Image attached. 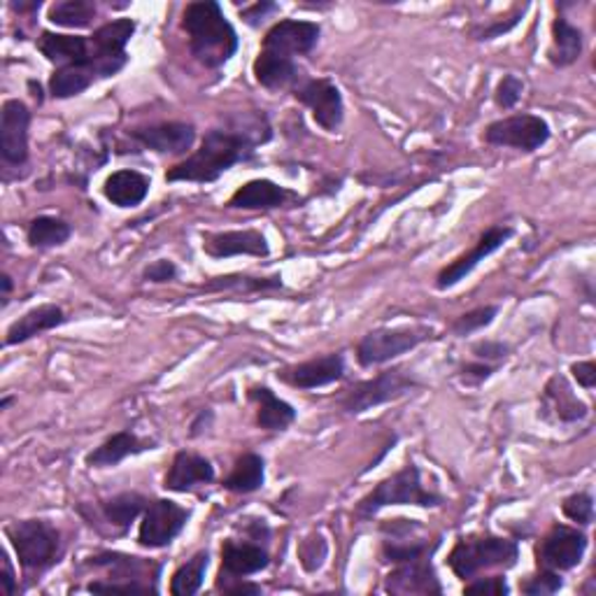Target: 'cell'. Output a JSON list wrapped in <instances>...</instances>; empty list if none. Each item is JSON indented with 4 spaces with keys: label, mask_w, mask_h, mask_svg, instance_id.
<instances>
[{
    "label": "cell",
    "mask_w": 596,
    "mask_h": 596,
    "mask_svg": "<svg viewBox=\"0 0 596 596\" xmlns=\"http://www.w3.org/2000/svg\"><path fill=\"white\" fill-rule=\"evenodd\" d=\"M497 314H499V306H482V308L470 310V312L462 314V318L454 320L452 333L457 338L473 336V333H478V331H482V329H487L489 324H492L497 320Z\"/></svg>",
    "instance_id": "cell-39"
},
{
    "label": "cell",
    "mask_w": 596,
    "mask_h": 596,
    "mask_svg": "<svg viewBox=\"0 0 596 596\" xmlns=\"http://www.w3.org/2000/svg\"><path fill=\"white\" fill-rule=\"evenodd\" d=\"M266 482V462L261 454L248 452L236 462L234 470L226 476L224 487L234 494H252Z\"/></svg>",
    "instance_id": "cell-34"
},
{
    "label": "cell",
    "mask_w": 596,
    "mask_h": 596,
    "mask_svg": "<svg viewBox=\"0 0 596 596\" xmlns=\"http://www.w3.org/2000/svg\"><path fill=\"white\" fill-rule=\"evenodd\" d=\"M252 73L254 80L269 92L294 90V86L303 80V73L298 70L294 59L275 55V51L269 49L259 51V57L252 63Z\"/></svg>",
    "instance_id": "cell-25"
},
{
    "label": "cell",
    "mask_w": 596,
    "mask_h": 596,
    "mask_svg": "<svg viewBox=\"0 0 596 596\" xmlns=\"http://www.w3.org/2000/svg\"><path fill=\"white\" fill-rule=\"evenodd\" d=\"M520 559V546L503 536H462L448 555V564L460 581H473L489 569H513Z\"/></svg>",
    "instance_id": "cell-4"
},
{
    "label": "cell",
    "mask_w": 596,
    "mask_h": 596,
    "mask_svg": "<svg viewBox=\"0 0 596 596\" xmlns=\"http://www.w3.org/2000/svg\"><path fill=\"white\" fill-rule=\"evenodd\" d=\"M0 285H3V303H8V296H10V291H12V277L5 273L3 275V279H0Z\"/></svg>",
    "instance_id": "cell-52"
},
{
    "label": "cell",
    "mask_w": 596,
    "mask_h": 596,
    "mask_svg": "<svg viewBox=\"0 0 596 596\" xmlns=\"http://www.w3.org/2000/svg\"><path fill=\"white\" fill-rule=\"evenodd\" d=\"M129 135L140 147L170 156H184L196 143V129L187 121H159V124L138 127L129 131Z\"/></svg>",
    "instance_id": "cell-17"
},
{
    "label": "cell",
    "mask_w": 596,
    "mask_h": 596,
    "mask_svg": "<svg viewBox=\"0 0 596 596\" xmlns=\"http://www.w3.org/2000/svg\"><path fill=\"white\" fill-rule=\"evenodd\" d=\"M562 513L571 522H575L577 527H589L594 520V499L589 492H575L564 499L562 503Z\"/></svg>",
    "instance_id": "cell-40"
},
{
    "label": "cell",
    "mask_w": 596,
    "mask_h": 596,
    "mask_svg": "<svg viewBox=\"0 0 596 596\" xmlns=\"http://www.w3.org/2000/svg\"><path fill=\"white\" fill-rule=\"evenodd\" d=\"M147 499L138 492H121L108 501H103L98 505V513L105 520V524H110L112 529L119 534H127L131 524L145 513Z\"/></svg>",
    "instance_id": "cell-33"
},
{
    "label": "cell",
    "mask_w": 596,
    "mask_h": 596,
    "mask_svg": "<svg viewBox=\"0 0 596 596\" xmlns=\"http://www.w3.org/2000/svg\"><path fill=\"white\" fill-rule=\"evenodd\" d=\"M294 98L303 103L312 112L314 124L329 133H336L345 119L343 94L336 84L326 78H303L291 90Z\"/></svg>",
    "instance_id": "cell-11"
},
{
    "label": "cell",
    "mask_w": 596,
    "mask_h": 596,
    "mask_svg": "<svg viewBox=\"0 0 596 596\" xmlns=\"http://www.w3.org/2000/svg\"><path fill=\"white\" fill-rule=\"evenodd\" d=\"M513 229L511 226H489V229L478 238V242L473 245L468 252H464L462 257H457L448 264L441 273L436 277V287L445 291L457 287L462 279H466L473 271H476L487 257H492L494 252H499L503 245L513 238Z\"/></svg>",
    "instance_id": "cell-13"
},
{
    "label": "cell",
    "mask_w": 596,
    "mask_h": 596,
    "mask_svg": "<svg viewBox=\"0 0 596 596\" xmlns=\"http://www.w3.org/2000/svg\"><path fill=\"white\" fill-rule=\"evenodd\" d=\"M40 55L59 68L68 65H84L94 61V49L92 38H84V35H68V33H51L45 31L38 38Z\"/></svg>",
    "instance_id": "cell-22"
},
{
    "label": "cell",
    "mask_w": 596,
    "mask_h": 596,
    "mask_svg": "<svg viewBox=\"0 0 596 596\" xmlns=\"http://www.w3.org/2000/svg\"><path fill=\"white\" fill-rule=\"evenodd\" d=\"M207 567H210V552L207 550L196 552L187 564H182L178 571L172 573L170 594L172 596H194L196 592H201Z\"/></svg>",
    "instance_id": "cell-38"
},
{
    "label": "cell",
    "mask_w": 596,
    "mask_h": 596,
    "mask_svg": "<svg viewBox=\"0 0 596 596\" xmlns=\"http://www.w3.org/2000/svg\"><path fill=\"white\" fill-rule=\"evenodd\" d=\"M508 353H511V349H508V345L501 341H480L473 345V355H476L478 361H487V363L497 361V366L499 361L508 357Z\"/></svg>",
    "instance_id": "cell-47"
},
{
    "label": "cell",
    "mask_w": 596,
    "mask_h": 596,
    "mask_svg": "<svg viewBox=\"0 0 596 596\" xmlns=\"http://www.w3.org/2000/svg\"><path fill=\"white\" fill-rule=\"evenodd\" d=\"M422 524H419L417 520H406V517H398V520H388L382 522V534H388L390 538H403V536H413Z\"/></svg>",
    "instance_id": "cell-49"
},
{
    "label": "cell",
    "mask_w": 596,
    "mask_h": 596,
    "mask_svg": "<svg viewBox=\"0 0 596 596\" xmlns=\"http://www.w3.org/2000/svg\"><path fill=\"white\" fill-rule=\"evenodd\" d=\"M571 373L575 378V382L581 384L583 390H594L596 384V366L594 361H577L571 366Z\"/></svg>",
    "instance_id": "cell-50"
},
{
    "label": "cell",
    "mask_w": 596,
    "mask_h": 596,
    "mask_svg": "<svg viewBox=\"0 0 596 596\" xmlns=\"http://www.w3.org/2000/svg\"><path fill=\"white\" fill-rule=\"evenodd\" d=\"M583 31L571 24L567 16H557L552 22V45L548 49V61L555 68H569L583 55Z\"/></svg>",
    "instance_id": "cell-32"
},
{
    "label": "cell",
    "mask_w": 596,
    "mask_h": 596,
    "mask_svg": "<svg viewBox=\"0 0 596 596\" xmlns=\"http://www.w3.org/2000/svg\"><path fill=\"white\" fill-rule=\"evenodd\" d=\"M271 564L269 550L257 540H224L222 546V571L217 581L229 577H250L266 571Z\"/></svg>",
    "instance_id": "cell-20"
},
{
    "label": "cell",
    "mask_w": 596,
    "mask_h": 596,
    "mask_svg": "<svg viewBox=\"0 0 596 596\" xmlns=\"http://www.w3.org/2000/svg\"><path fill=\"white\" fill-rule=\"evenodd\" d=\"M0 581H3V592L5 596H14L16 594V575H14V569H12V562H10V557L8 552L3 555V577H0Z\"/></svg>",
    "instance_id": "cell-51"
},
{
    "label": "cell",
    "mask_w": 596,
    "mask_h": 596,
    "mask_svg": "<svg viewBox=\"0 0 596 596\" xmlns=\"http://www.w3.org/2000/svg\"><path fill=\"white\" fill-rule=\"evenodd\" d=\"M152 180L145 172L131 170V168H121L115 170L108 180L103 184V196L108 199L115 207L129 210L138 207L150 194Z\"/></svg>",
    "instance_id": "cell-27"
},
{
    "label": "cell",
    "mask_w": 596,
    "mask_h": 596,
    "mask_svg": "<svg viewBox=\"0 0 596 596\" xmlns=\"http://www.w3.org/2000/svg\"><path fill=\"white\" fill-rule=\"evenodd\" d=\"M345 357L341 353H331L324 357H314L301 363H294L277 371V380H283L296 390H320L343 380Z\"/></svg>",
    "instance_id": "cell-18"
},
{
    "label": "cell",
    "mask_w": 596,
    "mask_h": 596,
    "mask_svg": "<svg viewBox=\"0 0 596 596\" xmlns=\"http://www.w3.org/2000/svg\"><path fill=\"white\" fill-rule=\"evenodd\" d=\"M283 275L275 273L271 277H252V275H219L213 277L207 285H203V291L217 294V291H236V294H261V291H275L283 289Z\"/></svg>",
    "instance_id": "cell-36"
},
{
    "label": "cell",
    "mask_w": 596,
    "mask_h": 596,
    "mask_svg": "<svg viewBox=\"0 0 596 596\" xmlns=\"http://www.w3.org/2000/svg\"><path fill=\"white\" fill-rule=\"evenodd\" d=\"M191 517V511L178 501L170 499H154L147 503L143 522L138 529V546L145 550H162L178 538L187 522Z\"/></svg>",
    "instance_id": "cell-10"
},
{
    "label": "cell",
    "mask_w": 596,
    "mask_h": 596,
    "mask_svg": "<svg viewBox=\"0 0 596 596\" xmlns=\"http://www.w3.org/2000/svg\"><path fill=\"white\" fill-rule=\"evenodd\" d=\"M562 587H564V581H562V577H559V573L546 571V569H538V573L529 575L527 581L520 583V592L522 594H529V596L557 594Z\"/></svg>",
    "instance_id": "cell-41"
},
{
    "label": "cell",
    "mask_w": 596,
    "mask_h": 596,
    "mask_svg": "<svg viewBox=\"0 0 596 596\" xmlns=\"http://www.w3.org/2000/svg\"><path fill=\"white\" fill-rule=\"evenodd\" d=\"M587 552V536L577 527L555 524L536 546V567L546 571H571L583 562Z\"/></svg>",
    "instance_id": "cell-12"
},
{
    "label": "cell",
    "mask_w": 596,
    "mask_h": 596,
    "mask_svg": "<svg viewBox=\"0 0 596 596\" xmlns=\"http://www.w3.org/2000/svg\"><path fill=\"white\" fill-rule=\"evenodd\" d=\"M182 28L189 35V49L205 68L229 63L240 47L238 33L217 0H196L182 12Z\"/></svg>",
    "instance_id": "cell-2"
},
{
    "label": "cell",
    "mask_w": 596,
    "mask_h": 596,
    "mask_svg": "<svg viewBox=\"0 0 596 596\" xmlns=\"http://www.w3.org/2000/svg\"><path fill=\"white\" fill-rule=\"evenodd\" d=\"M433 552H425L419 557L406 559V562L394 564L388 581H384V592L408 596V594H441L443 585L438 581V573L431 562Z\"/></svg>",
    "instance_id": "cell-16"
},
{
    "label": "cell",
    "mask_w": 596,
    "mask_h": 596,
    "mask_svg": "<svg viewBox=\"0 0 596 596\" xmlns=\"http://www.w3.org/2000/svg\"><path fill=\"white\" fill-rule=\"evenodd\" d=\"M417 384L419 380L410 371L396 366V368H390V371L378 373L371 380L353 384V388L343 394L341 408L347 415H363L378 406H384V403L406 396L408 392L417 388Z\"/></svg>",
    "instance_id": "cell-8"
},
{
    "label": "cell",
    "mask_w": 596,
    "mask_h": 596,
    "mask_svg": "<svg viewBox=\"0 0 596 596\" xmlns=\"http://www.w3.org/2000/svg\"><path fill=\"white\" fill-rule=\"evenodd\" d=\"M175 277H178V266H175V261H170V259L154 261V264H150L143 271V279H145V283H152V285L172 283Z\"/></svg>",
    "instance_id": "cell-46"
},
{
    "label": "cell",
    "mask_w": 596,
    "mask_h": 596,
    "mask_svg": "<svg viewBox=\"0 0 596 596\" xmlns=\"http://www.w3.org/2000/svg\"><path fill=\"white\" fill-rule=\"evenodd\" d=\"M296 194L273 180H250L234 191L226 203L231 210H275L294 201Z\"/></svg>",
    "instance_id": "cell-26"
},
{
    "label": "cell",
    "mask_w": 596,
    "mask_h": 596,
    "mask_svg": "<svg viewBox=\"0 0 596 596\" xmlns=\"http://www.w3.org/2000/svg\"><path fill=\"white\" fill-rule=\"evenodd\" d=\"M433 338V329L425 324L413 326H384L368 331L366 336L357 343V361L363 368H373L390 363L396 357L410 353L422 343Z\"/></svg>",
    "instance_id": "cell-7"
},
{
    "label": "cell",
    "mask_w": 596,
    "mask_h": 596,
    "mask_svg": "<svg viewBox=\"0 0 596 596\" xmlns=\"http://www.w3.org/2000/svg\"><path fill=\"white\" fill-rule=\"evenodd\" d=\"M105 80L100 65L94 61L84 63V65H68V68H59L55 70V75L49 78V94L51 98L57 100H68L75 98L80 94H84L90 86H94L96 82Z\"/></svg>",
    "instance_id": "cell-30"
},
{
    "label": "cell",
    "mask_w": 596,
    "mask_h": 596,
    "mask_svg": "<svg viewBox=\"0 0 596 596\" xmlns=\"http://www.w3.org/2000/svg\"><path fill=\"white\" fill-rule=\"evenodd\" d=\"M73 236V229L70 224L59 219V217H49L40 215L31 219L28 229H26V240L33 250H51V248H61Z\"/></svg>",
    "instance_id": "cell-35"
},
{
    "label": "cell",
    "mask_w": 596,
    "mask_h": 596,
    "mask_svg": "<svg viewBox=\"0 0 596 596\" xmlns=\"http://www.w3.org/2000/svg\"><path fill=\"white\" fill-rule=\"evenodd\" d=\"M550 133L552 131L546 119L538 115L520 112L492 121V124L485 129V143L532 154L548 143Z\"/></svg>",
    "instance_id": "cell-9"
},
{
    "label": "cell",
    "mask_w": 596,
    "mask_h": 596,
    "mask_svg": "<svg viewBox=\"0 0 596 596\" xmlns=\"http://www.w3.org/2000/svg\"><path fill=\"white\" fill-rule=\"evenodd\" d=\"M320 35H322V26L318 22L283 20L266 31V38L261 49L275 51V55H283L287 59L303 57L318 47Z\"/></svg>",
    "instance_id": "cell-15"
},
{
    "label": "cell",
    "mask_w": 596,
    "mask_h": 596,
    "mask_svg": "<svg viewBox=\"0 0 596 596\" xmlns=\"http://www.w3.org/2000/svg\"><path fill=\"white\" fill-rule=\"evenodd\" d=\"M522 94H524V82H522L517 75L508 73V75H503V78L499 80V84H497L494 100H497V105H499L501 110H513L515 105L520 103Z\"/></svg>",
    "instance_id": "cell-42"
},
{
    "label": "cell",
    "mask_w": 596,
    "mask_h": 596,
    "mask_svg": "<svg viewBox=\"0 0 596 596\" xmlns=\"http://www.w3.org/2000/svg\"><path fill=\"white\" fill-rule=\"evenodd\" d=\"M522 14H524V8L517 10L513 16H508V20H497V22H492V24L476 26V28L470 31V35H473V38H476V40H480V43H485V40H497V38H501V35L511 33V31L520 24Z\"/></svg>",
    "instance_id": "cell-43"
},
{
    "label": "cell",
    "mask_w": 596,
    "mask_h": 596,
    "mask_svg": "<svg viewBox=\"0 0 596 596\" xmlns=\"http://www.w3.org/2000/svg\"><path fill=\"white\" fill-rule=\"evenodd\" d=\"M271 135L273 133L266 117L250 119L242 129L234 127L207 131L201 140V147L166 172V182H217L226 170L250 162L257 147L269 143Z\"/></svg>",
    "instance_id": "cell-1"
},
{
    "label": "cell",
    "mask_w": 596,
    "mask_h": 596,
    "mask_svg": "<svg viewBox=\"0 0 596 596\" xmlns=\"http://www.w3.org/2000/svg\"><path fill=\"white\" fill-rule=\"evenodd\" d=\"M68 322L63 308L55 303H43L38 308H31L20 320L12 322L5 331V347L22 345L45 331H55Z\"/></svg>",
    "instance_id": "cell-24"
},
{
    "label": "cell",
    "mask_w": 596,
    "mask_h": 596,
    "mask_svg": "<svg viewBox=\"0 0 596 596\" xmlns=\"http://www.w3.org/2000/svg\"><path fill=\"white\" fill-rule=\"evenodd\" d=\"M203 252L210 259H231V257L266 259L271 254V242L257 229L217 231V234H203Z\"/></svg>",
    "instance_id": "cell-19"
},
{
    "label": "cell",
    "mask_w": 596,
    "mask_h": 596,
    "mask_svg": "<svg viewBox=\"0 0 596 596\" xmlns=\"http://www.w3.org/2000/svg\"><path fill=\"white\" fill-rule=\"evenodd\" d=\"M31 110L20 98H8L0 108V156L10 166L28 162Z\"/></svg>",
    "instance_id": "cell-14"
},
{
    "label": "cell",
    "mask_w": 596,
    "mask_h": 596,
    "mask_svg": "<svg viewBox=\"0 0 596 596\" xmlns=\"http://www.w3.org/2000/svg\"><path fill=\"white\" fill-rule=\"evenodd\" d=\"M135 28L138 24L133 20H115V22L103 24L100 28L94 31V35H90L94 55L98 59L127 65L129 63L127 45L131 43Z\"/></svg>",
    "instance_id": "cell-29"
},
{
    "label": "cell",
    "mask_w": 596,
    "mask_h": 596,
    "mask_svg": "<svg viewBox=\"0 0 596 596\" xmlns=\"http://www.w3.org/2000/svg\"><path fill=\"white\" fill-rule=\"evenodd\" d=\"M92 567L108 569L110 577L103 581H94L86 585V592L92 594H150L159 592V587L145 583V577H154L159 581L162 567H154L143 557H133L124 552H98L90 559Z\"/></svg>",
    "instance_id": "cell-6"
},
{
    "label": "cell",
    "mask_w": 596,
    "mask_h": 596,
    "mask_svg": "<svg viewBox=\"0 0 596 596\" xmlns=\"http://www.w3.org/2000/svg\"><path fill=\"white\" fill-rule=\"evenodd\" d=\"M154 450V441L140 438L135 431H117L108 441H103L96 450L86 454V466L90 468H115L124 460Z\"/></svg>",
    "instance_id": "cell-23"
},
{
    "label": "cell",
    "mask_w": 596,
    "mask_h": 596,
    "mask_svg": "<svg viewBox=\"0 0 596 596\" xmlns=\"http://www.w3.org/2000/svg\"><path fill=\"white\" fill-rule=\"evenodd\" d=\"M10 403H12V396H5L3 401H0V410H5L10 406Z\"/></svg>",
    "instance_id": "cell-53"
},
{
    "label": "cell",
    "mask_w": 596,
    "mask_h": 596,
    "mask_svg": "<svg viewBox=\"0 0 596 596\" xmlns=\"http://www.w3.org/2000/svg\"><path fill=\"white\" fill-rule=\"evenodd\" d=\"M445 499L422 485V470L415 462H408L390 478L380 480L355 508L359 520H371L390 505H417V508H441Z\"/></svg>",
    "instance_id": "cell-3"
},
{
    "label": "cell",
    "mask_w": 596,
    "mask_h": 596,
    "mask_svg": "<svg viewBox=\"0 0 596 596\" xmlns=\"http://www.w3.org/2000/svg\"><path fill=\"white\" fill-rule=\"evenodd\" d=\"M277 10H279V5L271 3V0H261V3H254V5H250V8L240 10V16H242V22H245V24L252 26V28H257V26H261V24H264V22L269 20V14H273V12H277Z\"/></svg>",
    "instance_id": "cell-48"
},
{
    "label": "cell",
    "mask_w": 596,
    "mask_h": 596,
    "mask_svg": "<svg viewBox=\"0 0 596 596\" xmlns=\"http://www.w3.org/2000/svg\"><path fill=\"white\" fill-rule=\"evenodd\" d=\"M466 594H489V596H505L511 592L508 587V581L503 575H492V577H473V583L464 587Z\"/></svg>",
    "instance_id": "cell-45"
},
{
    "label": "cell",
    "mask_w": 596,
    "mask_h": 596,
    "mask_svg": "<svg viewBox=\"0 0 596 596\" xmlns=\"http://www.w3.org/2000/svg\"><path fill=\"white\" fill-rule=\"evenodd\" d=\"M250 401L257 403V425L264 431H287L296 422L291 403L275 396L269 388H252Z\"/></svg>",
    "instance_id": "cell-31"
},
{
    "label": "cell",
    "mask_w": 596,
    "mask_h": 596,
    "mask_svg": "<svg viewBox=\"0 0 596 596\" xmlns=\"http://www.w3.org/2000/svg\"><path fill=\"white\" fill-rule=\"evenodd\" d=\"M5 536L26 573H45L63 555L61 532L47 520H22L8 524Z\"/></svg>",
    "instance_id": "cell-5"
},
{
    "label": "cell",
    "mask_w": 596,
    "mask_h": 596,
    "mask_svg": "<svg viewBox=\"0 0 596 596\" xmlns=\"http://www.w3.org/2000/svg\"><path fill=\"white\" fill-rule=\"evenodd\" d=\"M98 8L90 0H61V3L49 5L47 20L61 28H86L96 20Z\"/></svg>",
    "instance_id": "cell-37"
},
{
    "label": "cell",
    "mask_w": 596,
    "mask_h": 596,
    "mask_svg": "<svg viewBox=\"0 0 596 596\" xmlns=\"http://www.w3.org/2000/svg\"><path fill=\"white\" fill-rule=\"evenodd\" d=\"M543 410L552 413L559 422H581L589 415V406L577 398L562 376H552L543 390Z\"/></svg>",
    "instance_id": "cell-28"
},
{
    "label": "cell",
    "mask_w": 596,
    "mask_h": 596,
    "mask_svg": "<svg viewBox=\"0 0 596 596\" xmlns=\"http://www.w3.org/2000/svg\"><path fill=\"white\" fill-rule=\"evenodd\" d=\"M497 368H499L497 363H487V361L476 359V361L462 366L460 380H462V384H466V388H480L482 382H487L497 373Z\"/></svg>",
    "instance_id": "cell-44"
},
{
    "label": "cell",
    "mask_w": 596,
    "mask_h": 596,
    "mask_svg": "<svg viewBox=\"0 0 596 596\" xmlns=\"http://www.w3.org/2000/svg\"><path fill=\"white\" fill-rule=\"evenodd\" d=\"M215 480V466L205 460L203 454L196 452H178L172 457V464L164 478L166 492L175 494H187L194 492L199 487H205Z\"/></svg>",
    "instance_id": "cell-21"
}]
</instances>
